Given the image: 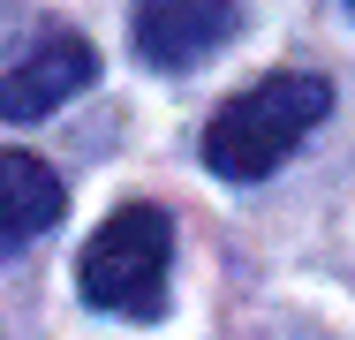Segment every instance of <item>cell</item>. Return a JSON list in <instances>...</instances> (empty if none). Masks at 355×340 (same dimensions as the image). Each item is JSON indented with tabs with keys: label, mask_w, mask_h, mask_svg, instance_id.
Returning a JSON list of instances; mask_svg holds the SVG:
<instances>
[{
	"label": "cell",
	"mask_w": 355,
	"mask_h": 340,
	"mask_svg": "<svg viewBox=\"0 0 355 340\" xmlns=\"http://www.w3.org/2000/svg\"><path fill=\"white\" fill-rule=\"evenodd\" d=\"M333 114V83L318 68H280L250 91H234L205 121V167L227 182H265L272 167H287L302 151V136Z\"/></svg>",
	"instance_id": "1"
},
{
	"label": "cell",
	"mask_w": 355,
	"mask_h": 340,
	"mask_svg": "<svg viewBox=\"0 0 355 340\" xmlns=\"http://www.w3.org/2000/svg\"><path fill=\"white\" fill-rule=\"evenodd\" d=\"M166 272H174V227H166V212H159V204H121V212L83 242L76 287H83V303L106 310V318H159Z\"/></svg>",
	"instance_id": "2"
},
{
	"label": "cell",
	"mask_w": 355,
	"mask_h": 340,
	"mask_svg": "<svg viewBox=\"0 0 355 340\" xmlns=\"http://www.w3.org/2000/svg\"><path fill=\"white\" fill-rule=\"evenodd\" d=\"M234 31V0H137L129 46L151 68H189Z\"/></svg>",
	"instance_id": "3"
},
{
	"label": "cell",
	"mask_w": 355,
	"mask_h": 340,
	"mask_svg": "<svg viewBox=\"0 0 355 340\" xmlns=\"http://www.w3.org/2000/svg\"><path fill=\"white\" fill-rule=\"evenodd\" d=\"M91 46L83 38H46L38 53H23V61L0 76V114L8 121H38V114H53L61 99H76L83 83H91Z\"/></svg>",
	"instance_id": "4"
},
{
	"label": "cell",
	"mask_w": 355,
	"mask_h": 340,
	"mask_svg": "<svg viewBox=\"0 0 355 340\" xmlns=\"http://www.w3.org/2000/svg\"><path fill=\"white\" fill-rule=\"evenodd\" d=\"M53 219H61V174L38 151H0V257H15Z\"/></svg>",
	"instance_id": "5"
},
{
	"label": "cell",
	"mask_w": 355,
	"mask_h": 340,
	"mask_svg": "<svg viewBox=\"0 0 355 340\" xmlns=\"http://www.w3.org/2000/svg\"><path fill=\"white\" fill-rule=\"evenodd\" d=\"M348 8H355V0H348Z\"/></svg>",
	"instance_id": "6"
}]
</instances>
